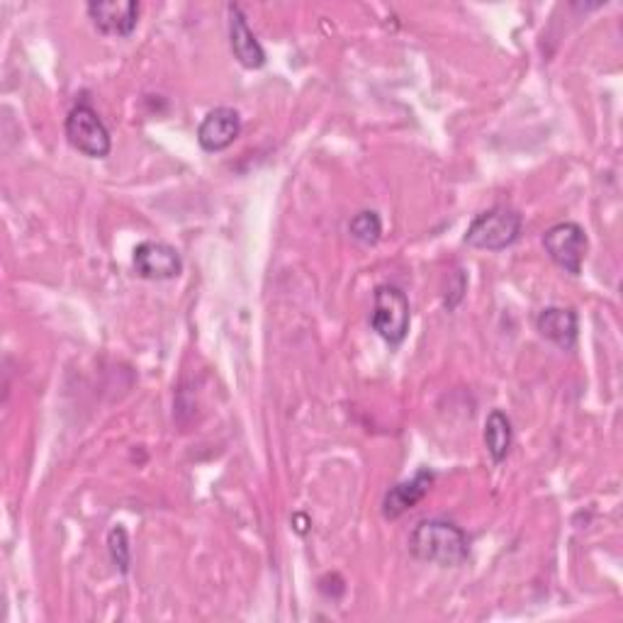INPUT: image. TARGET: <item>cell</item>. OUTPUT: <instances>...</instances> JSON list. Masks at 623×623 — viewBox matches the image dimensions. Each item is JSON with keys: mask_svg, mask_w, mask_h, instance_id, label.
<instances>
[{"mask_svg": "<svg viewBox=\"0 0 623 623\" xmlns=\"http://www.w3.org/2000/svg\"><path fill=\"white\" fill-rule=\"evenodd\" d=\"M409 551L424 563L458 568L470 555V541L466 531L456 527L454 521L426 519L409 533Z\"/></svg>", "mask_w": 623, "mask_h": 623, "instance_id": "1", "label": "cell"}, {"mask_svg": "<svg viewBox=\"0 0 623 623\" xmlns=\"http://www.w3.org/2000/svg\"><path fill=\"white\" fill-rule=\"evenodd\" d=\"M521 215L511 207L497 205L492 210L480 212L466 231V243L473 249L502 251L511 247L521 235Z\"/></svg>", "mask_w": 623, "mask_h": 623, "instance_id": "2", "label": "cell"}, {"mask_svg": "<svg viewBox=\"0 0 623 623\" xmlns=\"http://www.w3.org/2000/svg\"><path fill=\"white\" fill-rule=\"evenodd\" d=\"M412 312L409 298L397 285H381L373 295V332L385 339L390 346H399L409 332Z\"/></svg>", "mask_w": 623, "mask_h": 623, "instance_id": "3", "label": "cell"}, {"mask_svg": "<svg viewBox=\"0 0 623 623\" xmlns=\"http://www.w3.org/2000/svg\"><path fill=\"white\" fill-rule=\"evenodd\" d=\"M66 139L73 149L91 158H105L113 149L110 142V132L101 115L95 113L91 105H76L66 117Z\"/></svg>", "mask_w": 623, "mask_h": 623, "instance_id": "4", "label": "cell"}, {"mask_svg": "<svg viewBox=\"0 0 623 623\" xmlns=\"http://www.w3.org/2000/svg\"><path fill=\"white\" fill-rule=\"evenodd\" d=\"M543 247L563 271L580 276L590 241L578 222H558L543 235Z\"/></svg>", "mask_w": 623, "mask_h": 623, "instance_id": "5", "label": "cell"}, {"mask_svg": "<svg viewBox=\"0 0 623 623\" xmlns=\"http://www.w3.org/2000/svg\"><path fill=\"white\" fill-rule=\"evenodd\" d=\"M134 271L144 280H174L183 271V259L170 243L142 241L134 249Z\"/></svg>", "mask_w": 623, "mask_h": 623, "instance_id": "6", "label": "cell"}, {"mask_svg": "<svg viewBox=\"0 0 623 623\" xmlns=\"http://www.w3.org/2000/svg\"><path fill=\"white\" fill-rule=\"evenodd\" d=\"M89 15L103 34L127 37L137 28L139 3L137 0H97V3H89Z\"/></svg>", "mask_w": 623, "mask_h": 623, "instance_id": "7", "label": "cell"}, {"mask_svg": "<svg viewBox=\"0 0 623 623\" xmlns=\"http://www.w3.org/2000/svg\"><path fill=\"white\" fill-rule=\"evenodd\" d=\"M241 132V117L235 107H215L207 113L198 127V142L205 152H225L235 144Z\"/></svg>", "mask_w": 623, "mask_h": 623, "instance_id": "8", "label": "cell"}, {"mask_svg": "<svg viewBox=\"0 0 623 623\" xmlns=\"http://www.w3.org/2000/svg\"><path fill=\"white\" fill-rule=\"evenodd\" d=\"M436 475L432 470L422 468L412 480L397 482L395 487H390V492L383 499V515L385 519H399L405 511L417 507L422 499L429 495Z\"/></svg>", "mask_w": 623, "mask_h": 623, "instance_id": "9", "label": "cell"}, {"mask_svg": "<svg viewBox=\"0 0 623 623\" xmlns=\"http://www.w3.org/2000/svg\"><path fill=\"white\" fill-rule=\"evenodd\" d=\"M229 42L237 61L247 69H261L266 64V52L256 34L249 30V22L243 18L239 6H229Z\"/></svg>", "mask_w": 623, "mask_h": 623, "instance_id": "10", "label": "cell"}, {"mask_svg": "<svg viewBox=\"0 0 623 623\" xmlns=\"http://www.w3.org/2000/svg\"><path fill=\"white\" fill-rule=\"evenodd\" d=\"M536 329H539L543 339L553 341L555 346L568 351V349L575 346L580 322H578L575 310L546 308V310L539 312V316H536Z\"/></svg>", "mask_w": 623, "mask_h": 623, "instance_id": "11", "label": "cell"}, {"mask_svg": "<svg viewBox=\"0 0 623 623\" xmlns=\"http://www.w3.org/2000/svg\"><path fill=\"white\" fill-rule=\"evenodd\" d=\"M485 446L495 463H502L511 448V422L505 412H490L485 422Z\"/></svg>", "mask_w": 623, "mask_h": 623, "instance_id": "12", "label": "cell"}, {"mask_svg": "<svg viewBox=\"0 0 623 623\" xmlns=\"http://www.w3.org/2000/svg\"><path fill=\"white\" fill-rule=\"evenodd\" d=\"M351 237L365 243V247H371V243H377L383 235V222H381V215L373 212V210H363L356 217L351 219L349 225Z\"/></svg>", "mask_w": 623, "mask_h": 623, "instance_id": "13", "label": "cell"}, {"mask_svg": "<svg viewBox=\"0 0 623 623\" xmlns=\"http://www.w3.org/2000/svg\"><path fill=\"white\" fill-rule=\"evenodd\" d=\"M107 548H110V558L113 563L120 568L122 575H127L129 570V541H127V531L122 527H115L107 536Z\"/></svg>", "mask_w": 623, "mask_h": 623, "instance_id": "14", "label": "cell"}]
</instances>
